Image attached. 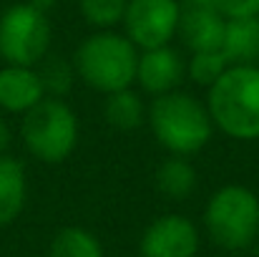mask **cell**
Instances as JSON below:
<instances>
[{"mask_svg": "<svg viewBox=\"0 0 259 257\" xmlns=\"http://www.w3.org/2000/svg\"><path fill=\"white\" fill-rule=\"evenodd\" d=\"M206 108L222 134L259 139V66H229L206 88Z\"/></svg>", "mask_w": 259, "mask_h": 257, "instance_id": "2", "label": "cell"}, {"mask_svg": "<svg viewBox=\"0 0 259 257\" xmlns=\"http://www.w3.org/2000/svg\"><path fill=\"white\" fill-rule=\"evenodd\" d=\"M43 98L46 91L35 68H25V66L0 68V111L28 114Z\"/></svg>", "mask_w": 259, "mask_h": 257, "instance_id": "11", "label": "cell"}, {"mask_svg": "<svg viewBox=\"0 0 259 257\" xmlns=\"http://www.w3.org/2000/svg\"><path fill=\"white\" fill-rule=\"evenodd\" d=\"M227 18L214 0H179V38L191 51H222Z\"/></svg>", "mask_w": 259, "mask_h": 257, "instance_id": "9", "label": "cell"}, {"mask_svg": "<svg viewBox=\"0 0 259 257\" xmlns=\"http://www.w3.org/2000/svg\"><path fill=\"white\" fill-rule=\"evenodd\" d=\"M214 5L227 20L259 15V0H214Z\"/></svg>", "mask_w": 259, "mask_h": 257, "instance_id": "20", "label": "cell"}, {"mask_svg": "<svg viewBox=\"0 0 259 257\" xmlns=\"http://www.w3.org/2000/svg\"><path fill=\"white\" fill-rule=\"evenodd\" d=\"M103 119L108 126H113L118 131H134L146 121V106L134 88H123V91L106 96Z\"/></svg>", "mask_w": 259, "mask_h": 257, "instance_id": "15", "label": "cell"}, {"mask_svg": "<svg viewBox=\"0 0 259 257\" xmlns=\"http://www.w3.org/2000/svg\"><path fill=\"white\" fill-rule=\"evenodd\" d=\"M128 0H78L81 15L93 30H113L121 25Z\"/></svg>", "mask_w": 259, "mask_h": 257, "instance_id": "18", "label": "cell"}, {"mask_svg": "<svg viewBox=\"0 0 259 257\" xmlns=\"http://www.w3.org/2000/svg\"><path fill=\"white\" fill-rule=\"evenodd\" d=\"M53 28L46 13L15 3L0 15V58L8 66L35 68L51 53Z\"/></svg>", "mask_w": 259, "mask_h": 257, "instance_id": "6", "label": "cell"}, {"mask_svg": "<svg viewBox=\"0 0 259 257\" xmlns=\"http://www.w3.org/2000/svg\"><path fill=\"white\" fill-rule=\"evenodd\" d=\"M35 71L40 76V84L48 98H66L78 79L73 61H66L63 56H51V53L35 66Z\"/></svg>", "mask_w": 259, "mask_h": 257, "instance_id": "17", "label": "cell"}, {"mask_svg": "<svg viewBox=\"0 0 259 257\" xmlns=\"http://www.w3.org/2000/svg\"><path fill=\"white\" fill-rule=\"evenodd\" d=\"M121 25L139 51L171 46L179 33V0H128Z\"/></svg>", "mask_w": 259, "mask_h": 257, "instance_id": "7", "label": "cell"}, {"mask_svg": "<svg viewBox=\"0 0 259 257\" xmlns=\"http://www.w3.org/2000/svg\"><path fill=\"white\" fill-rule=\"evenodd\" d=\"M222 53L229 66H259V15L227 20Z\"/></svg>", "mask_w": 259, "mask_h": 257, "instance_id": "12", "label": "cell"}, {"mask_svg": "<svg viewBox=\"0 0 259 257\" xmlns=\"http://www.w3.org/2000/svg\"><path fill=\"white\" fill-rule=\"evenodd\" d=\"M20 136L30 157L43 164H61L78 144V116L63 98L46 96L23 114Z\"/></svg>", "mask_w": 259, "mask_h": 257, "instance_id": "5", "label": "cell"}, {"mask_svg": "<svg viewBox=\"0 0 259 257\" xmlns=\"http://www.w3.org/2000/svg\"><path fill=\"white\" fill-rule=\"evenodd\" d=\"M211 242L227 252H244L259 240V197L244 184H224L204 207Z\"/></svg>", "mask_w": 259, "mask_h": 257, "instance_id": "4", "label": "cell"}, {"mask_svg": "<svg viewBox=\"0 0 259 257\" xmlns=\"http://www.w3.org/2000/svg\"><path fill=\"white\" fill-rule=\"evenodd\" d=\"M232 257H237V255H232Z\"/></svg>", "mask_w": 259, "mask_h": 257, "instance_id": "23", "label": "cell"}, {"mask_svg": "<svg viewBox=\"0 0 259 257\" xmlns=\"http://www.w3.org/2000/svg\"><path fill=\"white\" fill-rule=\"evenodd\" d=\"M199 184L196 169L191 167V162L186 157H169L161 162V167L156 169V189L174 202H184L194 194Z\"/></svg>", "mask_w": 259, "mask_h": 257, "instance_id": "14", "label": "cell"}, {"mask_svg": "<svg viewBox=\"0 0 259 257\" xmlns=\"http://www.w3.org/2000/svg\"><path fill=\"white\" fill-rule=\"evenodd\" d=\"M25 3H28V5H33L35 10L46 13V15H48V13H51L56 5H58V0H25Z\"/></svg>", "mask_w": 259, "mask_h": 257, "instance_id": "22", "label": "cell"}, {"mask_svg": "<svg viewBox=\"0 0 259 257\" xmlns=\"http://www.w3.org/2000/svg\"><path fill=\"white\" fill-rule=\"evenodd\" d=\"M201 245L196 225L184 214H161L141 235V257H196Z\"/></svg>", "mask_w": 259, "mask_h": 257, "instance_id": "8", "label": "cell"}, {"mask_svg": "<svg viewBox=\"0 0 259 257\" xmlns=\"http://www.w3.org/2000/svg\"><path fill=\"white\" fill-rule=\"evenodd\" d=\"M186 76V61L171 46L139 51L136 63V81L151 96H164L179 91V84Z\"/></svg>", "mask_w": 259, "mask_h": 257, "instance_id": "10", "label": "cell"}, {"mask_svg": "<svg viewBox=\"0 0 259 257\" xmlns=\"http://www.w3.org/2000/svg\"><path fill=\"white\" fill-rule=\"evenodd\" d=\"M25 197H28L25 167L13 157L0 154V227H8L20 217Z\"/></svg>", "mask_w": 259, "mask_h": 257, "instance_id": "13", "label": "cell"}, {"mask_svg": "<svg viewBox=\"0 0 259 257\" xmlns=\"http://www.w3.org/2000/svg\"><path fill=\"white\" fill-rule=\"evenodd\" d=\"M146 121L156 141L171 157L199 154L214 136V121L206 103L186 91L154 96L151 106L146 108Z\"/></svg>", "mask_w": 259, "mask_h": 257, "instance_id": "1", "label": "cell"}, {"mask_svg": "<svg viewBox=\"0 0 259 257\" xmlns=\"http://www.w3.org/2000/svg\"><path fill=\"white\" fill-rule=\"evenodd\" d=\"M227 68H229V61L224 58L222 51H199V53H191V58L186 61V76L204 88H209Z\"/></svg>", "mask_w": 259, "mask_h": 257, "instance_id": "19", "label": "cell"}, {"mask_svg": "<svg viewBox=\"0 0 259 257\" xmlns=\"http://www.w3.org/2000/svg\"><path fill=\"white\" fill-rule=\"evenodd\" d=\"M48 257H106L103 245L86 227H63L53 235Z\"/></svg>", "mask_w": 259, "mask_h": 257, "instance_id": "16", "label": "cell"}, {"mask_svg": "<svg viewBox=\"0 0 259 257\" xmlns=\"http://www.w3.org/2000/svg\"><path fill=\"white\" fill-rule=\"evenodd\" d=\"M8 144H10V126H8V121L3 119V114H0V154H5Z\"/></svg>", "mask_w": 259, "mask_h": 257, "instance_id": "21", "label": "cell"}, {"mask_svg": "<svg viewBox=\"0 0 259 257\" xmlns=\"http://www.w3.org/2000/svg\"><path fill=\"white\" fill-rule=\"evenodd\" d=\"M136 63L139 48L116 30H93L73 53L76 76L103 96L136 84Z\"/></svg>", "mask_w": 259, "mask_h": 257, "instance_id": "3", "label": "cell"}]
</instances>
